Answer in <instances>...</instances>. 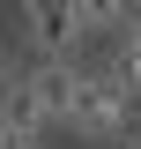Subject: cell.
I'll list each match as a JSON object with an SVG mask.
<instances>
[{"label": "cell", "instance_id": "obj_1", "mask_svg": "<svg viewBox=\"0 0 141 149\" xmlns=\"http://www.w3.org/2000/svg\"><path fill=\"white\" fill-rule=\"evenodd\" d=\"M126 112H134V104H126L119 90H104V82L82 67L74 104H67V119H59V127H74V134H119V127H126Z\"/></svg>", "mask_w": 141, "mask_h": 149}, {"label": "cell", "instance_id": "obj_2", "mask_svg": "<svg viewBox=\"0 0 141 149\" xmlns=\"http://www.w3.org/2000/svg\"><path fill=\"white\" fill-rule=\"evenodd\" d=\"M22 30H30V45H37V67H45V60H74V67H82V15H74V8H30Z\"/></svg>", "mask_w": 141, "mask_h": 149}, {"label": "cell", "instance_id": "obj_3", "mask_svg": "<svg viewBox=\"0 0 141 149\" xmlns=\"http://www.w3.org/2000/svg\"><path fill=\"white\" fill-rule=\"evenodd\" d=\"M74 82H82V67H74V60H45V67H30L37 112H45V119H67V104H74Z\"/></svg>", "mask_w": 141, "mask_h": 149}, {"label": "cell", "instance_id": "obj_4", "mask_svg": "<svg viewBox=\"0 0 141 149\" xmlns=\"http://www.w3.org/2000/svg\"><path fill=\"white\" fill-rule=\"evenodd\" d=\"M0 149H45V134H8L0 127Z\"/></svg>", "mask_w": 141, "mask_h": 149}, {"label": "cell", "instance_id": "obj_5", "mask_svg": "<svg viewBox=\"0 0 141 149\" xmlns=\"http://www.w3.org/2000/svg\"><path fill=\"white\" fill-rule=\"evenodd\" d=\"M8 82H15V67H8V52H0V90H8Z\"/></svg>", "mask_w": 141, "mask_h": 149}]
</instances>
